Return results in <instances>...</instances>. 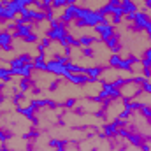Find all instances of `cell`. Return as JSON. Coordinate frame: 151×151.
Segmentation results:
<instances>
[{"mask_svg": "<svg viewBox=\"0 0 151 151\" xmlns=\"http://www.w3.org/2000/svg\"><path fill=\"white\" fill-rule=\"evenodd\" d=\"M23 40H25L27 44H37V42H39V35H37V34H34V32H32V34H28L27 37L23 39Z\"/></svg>", "mask_w": 151, "mask_h": 151, "instance_id": "26", "label": "cell"}, {"mask_svg": "<svg viewBox=\"0 0 151 151\" xmlns=\"http://www.w3.org/2000/svg\"><path fill=\"white\" fill-rule=\"evenodd\" d=\"M144 58H150V60H151V46L144 51Z\"/></svg>", "mask_w": 151, "mask_h": 151, "instance_id": "36", "label": "cell"}, {"mask_svg": "<svg viewBox=\"0 0 151 151\" xmlns=\"http://www.w3.org/2000/svg\"><path fill=\"white\" fill-rule=\"evenodd\" d=\"M119 91H121V97L123 99H135V97H139L141 93H142V88H141V84H135V83H128V84H125L123 88H119Z\"/></svg>", "mask_w": 151, "mask_h": 151, "instance_id": "6", "label": "cell"}, {"mask_svg": "<svg viewBox=\"0 0 151 151\" xmlns=\"http://www.w3.org/2000/svg\"><path fill=\"white\" fill-rule=\"evenodd\" d=\"M65 79H67L69 83L76 84V86H83V84H88V83H90V79H88L86 74H72V72H69V70H67V74H65Z\"/></svg>", "mask_w": 151, "mask_h": 151, "instance_id": "13", "label": "cell"}, {"mask_svg": "<svg viewBox=\"0 0 151 151\" xmlns=\"http://www.w3.org/2000/svg\"><path fill=\"white\" fill-rule=\"evenodd\" d=\"M77 40H79V47H90V46H93V44H95L97 40H100V39L93 37V35H81Z\"/></svg>", "mask_w": 151, "mask_h": 151, "instance_id": "16", "label": "cell"}, {"mask_svg": "<svg viewBox=\"0 0 151 151\" xmlns=\"http://www.w3.org/2000/svg\"><path fill=\"white\" fill-rule=\"evenodd\" d=\"M91 151H95V150H91Z\"/></svg>", "mask_w": 151, "mask_h": 151, "instance_id": "43", "label": "cell"}, {"mask_svg": "<svg viewBox=\"0 0 151 151\" xmlns=\"http://www.w3.org/2000/svg\"><path fill=\"white\" fill-rule=\"evenodd\" d=\"M46 72H49V74H55V76H63L67 74V69H65V63L60 60V55H55V58L53 60H47L46 62Z\"/></svg>", "mask_w": 151, "mask_h": 151, "instance_id": "4", "label": "cell"}, {"mask_svg": "<svg viewBox=\"0 0 151 151\" xmlns=\"http://www.w3.org/2000/svg\"><path fill=\"white\" fill-rule=\"evenodd\" d=\"M32 79H28V77H21V81H19V84H18V90L21 91V93H27L30 88H32Z\"/></svg>", "mask_w": 151, "mask_h": 151, "instance_id": "19", "label": "cell"}, {"mask_svg": "<svg viewBox=\"0 0 151 151\" xmlns=\"http://www.w3.org/2000/svg\"><path fill=\"white\" fill-rule=\"evenodd\" d=\"M0 130H2V128H0Z\"/></svg>", "mask_w": 151, "mask_h": 151, "instance_id": "44", "label": "cell"}, {"mask_svg": "<svg viewBox=\"0 0 151 151\" xmlns=\"http://www.w3.org/2000/svg\"><path fill=\"white\" fill-rule=\"evenodd\" d=\"M93 30H95V34L99 35V39L102 42L107 40L109 37H113V35H116V27L111 25V23H99L97 27H93Z\"/></svg>", "mask_w": 151, "mask_h": 151, "instance_id": "5", "label": "cell"}, {"mask_svg": "<svg viewBox=\"0 0 151 151\" xmlns=\"http://www.w3.org/2000/svg\"><path fill=\"white\" fill-rule=\"evenodd\" d=\"M12 34L11 32H7V30H2V34H0V49L2 51H11L12 49Z\"/></svg>", "mask_w": 151, "mask_h": 151, "instance_id": "14", "label": "cell"}, {"mask_svg": "<svg viewBox=\"0 0 151 151\" xmlns=\"http://www.w3.org/2000/svg\"><path fill=\"white\" fill-rule=\"evenodd\" d=\"M34 28H32V23H21V25H16V30L12 32V37L14 39H25L28 34H32Z\"/></svg>", "mask_w": 151, "mask_h": 151, "instance_id": "12", "label": "cell"}, {"mask_svg": "<svg viewBox=\"0 0 151 151\" xmlns=\"http://www.w3.org/2000/svg\"><path fill=\"white\" fill-rule=\"evenodd\" d=\"M132 113H134V111H130V109H125V107H123V111L118 114V118H119L121 121H127V119H130V118H132Z\"/></svg>", "mask_w": 151, "mask_h": 151, "instance_id": "25", "label": "cell"}, {"mask_svg": "<svg viewBox=\"0 0 151 151\" xmlns=\"http://www.w3.org/2000/svg\"><path fill=\"white\" fill-rule=\"evenodd\" d=\"M150 27H151V18L148 14V11H144V12L137 11L134 14V21L128 25V30H132V32H146Z\"/></svg>", "mask_w": 151, "mask_h": 151, "instance_id": "2", "label": "cell"}, {"mask_svg": "<svg viewBox=\"0 0 151 151\" xmlns=\"http://www.w3.org/2000/svg\"><path fill=\"white\" fill-rule=\"evenodd\" d=\"M12 2L18 4V5H21V7H27V5H34L35 0H12Z\"/></svg>", "mask_w": 151, "mask_h": 151, "instance_id": "30", "label": "cell"}, {"mask_svg": "<svg viewBox=\"0 0 151 151\" xmlns=\"http://www.w3.org/2000/svg\"><path fill=\"white\" fill-rule=\"evenodd\" d=\"M119 7L123 9V14H135L137 12V4L135 0H121L119 2Z\"/></svg>", "mask_w": 151, "mask_h": 151, "instance_id": "15", "label": "cell"}, {"mask_svg": "<svg viewBox=\"0 0 151 151\" xmlns=\"http://www.w3.org/2000/svg\"><path fill=\"white\" fill-rule=\"evenodd\" d=\"M63 106H65L67 109H72V107H76V99H74V97H70V99H67Z\"/></svg>", "mask_w": 151, "mask_h": 151, "instance_id": "33", "label": "cell"}, {"mask_svg": "<svg viewBox=\"0 0 151 151\" xmlns=\"http://www.w3.org/2000/svg\"><path fill=\"white\" fill-rule=\"evenodd\" d=\"M65 144H67V141H63V139H49V142H47V146L49 148H55V150L65 148Z\"/></svg>", "mask_w": 151, "mask_h": 151, "instance_id": "23", "label": "cell"}, {"mask_svg": "<svg viewBox=\"0 0 151 151\" xmlns=\"http://www.w3.org/2000/svg\"><path fill=\"white\" fill-rule=\"evenodd\" d=\"M62 46H69V47H79V40H77V39H76L74 35L70 34V32H69V34H67V37H65V40H63V44H62Z\"/></svg>", "mask_w": 151, "mask_h": 151, "instance_id": "20", "label": "cell"}, {"mask_svg": "<svg viewBox=\"0 0 151 151\" xmlns=\"http://www.w3.org/2000/svg\"><path fill=\"white\" fill-rule=\"evenodd\" d=\"M104 70H106V69L100 67V65H97V67H84V74L88 76L90 84L100 81V79H102V74H104Z\"/></svg>", "mask_w": 151, "mask_h": 151, "instance_id": "10", "label": "cell"}, {"mask_svg": "<svg viewBox=\"0 0 151 151\" xmlns=\"http://www.w3.org/2000/svg\"><path fill=\"white\" fill-rule=\"evenodd\" d=\"M67 4H69V0H55V2L51 4V7H53V9H65Z\"/></svg>", "mask_w": 151, "mask_h": 151, "instance_id": "27", "label": "cell"}, {"mask_svg": "<svg viewBox=\"0 0 151 151\" xmlns=\"http://www.w3.org/2000/svg\"><path fill=\"white\" fill-rule=\"evenodd\" d=\"M16 113L21 114V116H25V119H28V121H32V123H37V119H35V113H37V106L34 104V100L27 106V107H21V106H16Z\"/></svg>", "mask_w": 151, "mask_h": 151, "instance_id": "8", "label": "cell"}, {"mask_svg": "<svg viewBox=\"0 0 151 151\" xmlns=\"http://www.w3.org/2000/svg\"><path fill=\"white\" fill-rule=\"evenodd\" d=\"M0 34H2V30H0Z\"/></svg>", "mask_w": 151, "mask_h": 151, "instance_id": "42", "label": "cell"}, {"mask_svg": "<svg viewBox=\"0 0 151 151\" xmlns=\"http://www.w3.org/2000/svg\"><path fill=\"white\" fill-rule=\"evenodd\" d=\"M35 69H34V62L32 63H27L23 69H21V77H28V79H32V72H34Z\"/></svg>", "mask_w": 151, "mask_h": 151, "instance_id": "24", "label": "cell"}, {"mask_svg": "<svg viewBox=\"0 0 151 151\" xmlns=\"http://www.w3.org/2000/svg\"><path fill=\"white\" fill-rule=\"evenodd\" d=\"M9 141V134H5L4 130H0V142H7Z\"/></svg>", "mask_w": 151, "mask_h": 151, "instance_id": "34", "label": "cell"}, {"mask_svg": "<svg viewBox=\"0 0 151 151\" xmlns=\"http://www.w3.org/2000/svg\"><path fill=\"white\" fill-rule=\"evenodd\" d=\"M34 62V58H32V55H18V56H14V58H11L7 63H9V69H18V70H21L27 63H32Z\"/></svg>", "mask_w": 151, "mask_h": 151, "instance_id": "7", "label": "cell"}, {"mask_svg": "<svg viewBox=\"0 0 151 151\" xmlns=\"http://www.w3.org/2000/svg\"><path fill=\"white\" fill-rule=\"evenodd\" d=\"M19 18H21L23 23H32V21L42 23V21H47V14H46V12L37 11V9H28V7L23 9V12H21Z\"/></svg>", "mask_w": 151, "mask_h": 151, "instance_id": "3", "label": "cell"}, {"mask_svg": "<svg viewBox=\"0 0 151 151\" xmlns=\"http://www.w3.org/2000/svg\"><path fill=\"white\" fill-rule=\"evenodd\" d=\"M0 23H4V5L0 4Z\"/></svg>", "mask_w": 151, "mask_h": 151, "instance_id": "37", "label": "cell"}, {"mask_svg": "<svg viewBox=\"0 0 151 151\" xmlns=\"http://www.w3.org/2000/svg\"><path fill=\"white\" fill-rule=\"evenodd\" d=\"M104 44H106V47L111 51V55H119V51L123 49V44H121V39L119 35L116 34L113 37H109L107 40H104Z\"/></svg>", "mask_w": 151, "mask_h": 151, "instance_id": "9", "label": "cell"}, {"mask_svg": "<svg viewBox=\"0 0 151 151\" xmlns=\"http://www.w3.org/2000/svg\"><path fill=\"white\" fill-rule=\"evenodd\" d=\"M76 11H77V5H67V7L63 9L62 16H60L58 19H60L65 27H67V25H70V23L76 19Z\"/></svg>", "mask_w": 151, "mask_h": 151, "instance_id": "11", "label": "cell"}, {"mask_svg": "<svg viewBox=\"0 0 151 151\" xmlns=\"http://www.w3.org/2000/svg\"><path fill=\"white\" fill-rule=\"evenodd\" d=\"M12 79V74H11V69H5V67H0V81L2 83H11Z\"/></svg>", "mask_w": 151, "mask_h": 151, "instance_id": "21", "label": "cell"}, {"mask_svg": "<svg viewBox=\"0 0 151 151\" xmlns=\"http://www.w3.org/2000/svg\"><path fill=\"white\" fill-rule=\"evenodd\" d=\"M40 2H44V4H46V5H51V4H53V2H55V0H40Z\"/></svg>", "mask_w": 151, "mask_h": 151, "instance_id": "39", "label": "cell"}, {"mask_svg": "<svg viewBox=\"0 0 151 151\" xmlns=\"http://www.w3.org/2000/svg\"><path fill=\"white\" fill-rule=\"evenodd\" d=\"M47 21H49V30L46 32V35L51 39L53 42L63 44V40L67 37V34H69L67 27H65L62 21H58V18H51V19H47Z\"/></svg>", "mask_w": 151, "mask_h": 151, "instance_id": "1", "label": "cell"}, {"mask_svg": "<svg viewBox=\"0 0 151 151\" xmlns=\"http://www.w3.org/2000/svg\"><path fill=\"white\" fill-rule=\"evenodd\" d=\"M125 139H127L132 146H141V144L144 142V137H142V135H139V134H134V132H132V134L128 132V135H127Z\"/></svg>", "mask_w": 151, "mask_h": 151, "instance_id": "17", "label": "cell"}, {"mask_svg": "<svg viewBox=\"0 0 151 151\" xmlns=\"http://www.w3.org/2000/svg\"><path fill=\"white\" fill-rule=\"evenodd\" d=\"M139 113L142 114L144 118H148V119H151V106H142V107L139 109Z\"/></svg>", "mask_w": 151, "mask_h": 151, "instance_id": "28", "label": "cell"}, {"mask_svg": "<svg viewBox=\"0 0 151 151\" xmlns=\"http://www.w3.org/2000/svg\"><path fill=\"white\" fill-rule=\"evenodd\" d=\"M2 102H4V95L0 93V104H2Z\"/></svg>", "mask_w": 151, "mask_h": 151, "instance_id": "41", "label": "cell"}, {"mask_svg": "<svg viewBox=\"0 0 151 151\" xmlns=\"http://www.w3.org/2000/svg\"><path fill=\"white\" fill-rule=\"evenodd\" d=\"M121 60H123V56H121V55H111V56H109V60H107V62H109V67L118 70V67H119Z\"/></svg>", "mask_w": 151, "mask_h": 151, "instance_id": "22", "label": "cell"}, {"mask_svg": "<svg viewBox=\"0 0 151 151\" xmlns=\"http://www.w3.org/2000/svg\"><path fill=\"white\" fill-rule=\"evenodd\" d=\"M81 53H83V55H84V56H86V58H91V56H93V55H95V53H93V49H91V47H81Z\"/></svg>", "mask_w": 151, "mask_h": 151, "instance_id": "32", "label": "cell"}, {"mask_svg": "<svg viewBox=\"0 0 151 151\" xmlns=\"http://www.w3.org/2000/svg\"><path fill=\"white\" fill-rule=\"evenodd\" d=\"M116 7H118V5H114V4H111V2H107L106 5H102L100 9H97V12H99V14H102V16H109V14L113 16V12H114V9H116Z\"/></svg>", "mask_w": 151, "mask_h": 151, "instance_id": "18", "label": "cell"}, {"mask_svg": "<svg viewBox=\"0 0 151 151\" xmlns=\"http://www.w3.org/2000/svg\"><path fill=\"white\" fill-rule=\"evenodd\" d=\"M51 42H53V40H51V39L47 37V35H44V37H42L40 40H39V44H40V46H42L44 49H47V47L51 46Z\"/></svg>", "mask_w": 151, "mask_h": 151, "instance_id": "29", "label": "cell"}, {"mask_svg": "<svg viewBox=\"0 0 151 151\" xmlns=\"http://www.w3.org/2000/svg\"><path fill=\"white\" fill-rule=\"evenodd\" d=\"M107 2H111V4H114V5H119L121 0H107Z\"/></svg>", "mask_w": 151, "mask_h": 151, "instance_id": "40", "label": "cell"}, {"mask_svg": "<svg viewBox=\"0 0 151 151\" xmlns=\"http://www.w3.org/2000/svg\"><path fill=\"white\" fill-rule=\"evenodd\" d=\"M142 69V67H141ZM142 76H144V79H150L151 77V69H142Z\"/></svg>", "mask_w": 151, "mask_h": 151, "instance_id": "35", "label": "cell"}, {"mask_svg": "<svg viewBox=\"0 0 151 151\" xmlns=\"http://www.w3.org/2000/svg\"><path fill=\"white\" fill-rule=\"evenodd\" d=\"M144 7H146V11L148 9L151 11V0H144Z\"/></svg>", "mask_w": 151, "mask_h": 151, "instance_id": "38", "label": "cell"}, {"mask_svg": "<svg viewBox=\"0 0 151 151\" xmlns=\"http://www.w3.org/2000/svg\"><path fill=\"white\" fill-rule=\"evenodd\" d=\"M141 88H142V91H144V93H150V95H151V81L146 79V81L141 84Z\"/></svg>", "mask_w": 151, "mask_h": 151, "instance_id": "31", "label": "cell"}]
</instances>
